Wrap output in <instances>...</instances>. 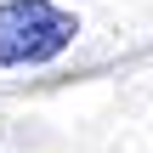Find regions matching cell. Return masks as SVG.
<instances>
[{
    "label": "cell",
    "instance_id": "1",
    "mask_svg": "<svg viewBox=\"0 0 153 153\" xmlns=\"http://www.w3.org/2000/svg\"><path fill=\"white\" fill-rule=\"evenodd\" d=\"M79 34V17L57 0H6L0 6V68H40L62 57Z\"/></svg>",
    "mask_w": 153,
    "mask_h": 153
}]
</instances>
